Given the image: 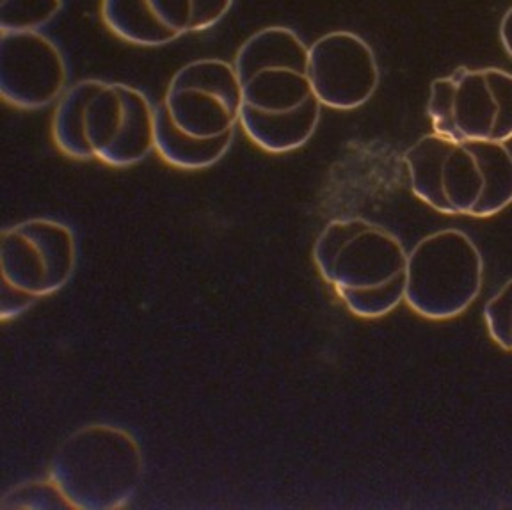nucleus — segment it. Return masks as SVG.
Segmentation results:
<instances>
[{"label":"nucleus","instance_id":"17","mask_svg":"<svg viewBox=\"0 0 512 510\" xmlns=\"http://www.w3.org/2000/svg\"><path fill=\"white\" fill-rule=\"evenodd\" d=\"M38 297L15 287L6 279L0 278V317L2 320L15 319L32 308Z\"/></svg>","mask_w":512,"mask_h":510},{"label":"nucleus","instance_id":"7","mask_svg":"<svg viewBox=\"0 0 512 510\" xmlns=\"http://www.w3.org/2000/svg\"><path fill=\"white\" fill-rule=\"evenodd\" d=\"M427 114L440 136L505 144L512 139V73L461 66L432 80Z\"/></svg>","mask_w":512,"mask_h":510},{"label":"nucleus","instance_id":"3","mask_svg":"<svg viewBox=\"0 0 512 510\" xmlns=\"http://www.w3.org/2000/svg\"><path fill=\"white\" fill-rule=\"evenodd\" d=\"M416 198L447 216L491 217L512 203V153L504 143L432 132L404 153Z\"/></svg>","mask_w":512,"mask_h":510},{"label":"nucleus","instance_id":"4","mask_svg":"<svg viewBox=\"0 0 512 510\" xmlns=\"http://www.w3.org/2000/svg\"><path fill=\"white\" fill-rule=\"evenodd\" d=\"M313 262L361 319L388 315L406 299L408 253L381 224L361 217L331 221L313 246Z\"/></svg>","mask_w":512,"mask_h":510},{"label":"nucleus","instance_id":"8","mask_svg":"<svg viewBox=\"0 0 512 510\" xmlns=\"http://www.w3.org/2000/svg\"><path fill=\"white\" fill-rule=\"evenodd\" d=\"M239 77L223 59H198L185 64L169 82L162 105L178 130L198 139L233 134L240 123Z\"/></svg>","mask_w":512,"mask_h":510},{"label":"nucleus","instance_id":"5","mask_svg":"<svg viewBox=\"0 0 512 510\" xmlns=\"http://www.w3.org/2000/svg\"><path fill=\"white\" fill-rule=\"evenodd\" d=\"M50 479L72 509H121L136 495L143 479V450L123 427L86 425L57 448Z\"/></svg>","mask_w":512,"mask_h":510},{"label":"nucleus","instance_id":"9","mask_svg":"<svg viewBox=\"0 0 512 510\" xmlns=\"http://www.w3.org/2000/svg\"><path fill=\"white\" fill-rule=\"evenodd\" d=\"M75 260L72 228L54 219H29L2 232L0 278L38 299L70 281Z\"/></svg>","mask_w":512,"mask_h":510},{"label":"nucleus","instance_id":"14","mask_svg":"<svg viewBox=\"0 0 512 510\" xmlns=\"http://www.w3.org/2000/svg\"><path fill=\"white\" fill-rule=\"evenodd\" d=\"M63 9V0H0L2 31H40Z\"/></svg>","mask_w":512,"mask_h":510},{"label":"nucleus","instance_id":"2","mask_svg":"<svg viewBox=\"0 0 512 510\" xmlns=\"http://www.w3.org/2000/svg\"><path fill=\"white\" fill-rule=\"evenodd\" d=\"M52 136L72 159L128 168L155 150V107L123 82L80 80L57 102Z\"/></svg>","mask_w":512,"mask_h":510},{"label":"nucleus","instance_id":"16","mask_svg":"<svg viewBox=\"0 0 512 510\" xmlns=\"http://www.w3.org/2000/svg\"><path fill=\"white\" fill-rule=\"evenodd\" d=\"M484 320L489 336L505 351H512V279L486 303Z\"/></svg>","mask_w":512,"mask_h":510},{"label":"nucleus","instance_id":"12","mask_svg":"<svg viewBox=\"0 0 512 510\" xmlns=\"http://www.w3.org/2000/svg\"><path fill=\"white\" fill-rule=\"evenodd\" d=\"M100 16L120 40L139 47H164L192 32V0H102Z\"/></svg>","mask_w":512,"mask_h":510},{"label":"nucleus","instance_id":"18","mask_svg":"<svg viewBox=\"0 0 512 510\" xmlns=\"http://www.w3.org/2000/svg\"><path fill=\"white\" fill-rule=\"evenodd\" d=\"M192 2H194L192 32L212 29L230 13L233 6V0H192Z\"/></svg>","mask_w":512,"mask_h":510},{"label":"nucleus","instance_id":"10","mask_svg":"<svg viewBox=\"0 0 512 510\" xmlns=\"http://www.w3.org/2000/svg\"><path fill=\"white\" fill-rule=\"evenodd\" d=\"M68 63L61 48L41 31H2L0 93L18 109L36 111L61 100Z\"/></svg>","mask_w":512,"mask_h":510},{"label":"nucleus","instance_id":"15","mask_svg":"<svg viewBox=\"0 0 512 510\" xmlns=\"http://www.w3.org/2000/svg\"><path fill=\"white\" fill-rule=\"evenodd\" d=\"M2 510L72 509V503L64 496L56 482L34 480L13 487L0 503Z\"/></svg>","mask_w":512,"mask_h":510},{"label":"nucleus","instance_id":"19","mask_svg":"<svg viewBox=\"0 0 512 510\" xmlns=\"http://www.w3.org/2000/svg\"><path fill=\"white\" fill-rule=\"evenodd\" d=\"M500 41L504 45L505 52L512 57V8L507 9L502 24H500Z\"/></svg>","mask_w":512,"mask_h":510},{"label":"nucleus","instance_id":"13","mask_svg":"<svg viewBox=\"0 0 512 510\" xmlns=\"http://www.w3.org/2000/svg\"><path fill=\"white\" fill-rule=\"evenodd\" d=\"M233 134L198 139L175 127L164 105L155 107V150L173 168L200 171L217 164L230 150Z\"/></svg>","mask_w":512,"mask_h":510},{"label":"nucleus","instance_id":"6","mask_svg":"<svg viewBox=\"0 0 512 510\" xmlns=\"http://www.w3.org/2000/svg\"><path fill=\"white\" fill-rule=\"evenodd\" d=\"M484 258L470 235L447 228L429 233L408 253L406 303L420 317L454 319L479 297Z\"/></svg>","mask_w":512,"mask_h":510},{"label":"nucleus","instance_id":"1","mask_svg":"<svg viewBox=\"0 0 512 510\" xmlns=\"http://www.w3.org/2000/svg\"><path fill=\"white\" fill-rule=\"evenodd\" d=\"M242 104L240 125L269 153L299 150L319 127L322 104L308 75V47L288 27L255 32L233 61Z\"/></svg>","mask_w":512,"mask_h":510},{"label":"nucleus","instance_id":"11","mask_svg":"<svg viewBox=\"0 0 512 510\" xmlns=\"http://www.w3.org/2000/svg\"><path fill=\"white\" fill-rule=\"evenodd\" d=\"M308 75L322 107L336 111L367 104L379 86L374 50L349 31L328 32L308 47Z\"/></svg>","mask_w":512,"mask_h":510}]
</instances>
